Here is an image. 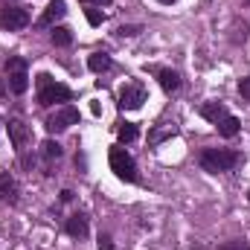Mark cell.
<instances>
[{
    "label": "cell",
    "mask_w": 250,
    "mask_h": 250,
    "mask_svg": "<svg viewBox=\"0 0 250 250\" xmlns=\"http://www.w3.org/2000/svg\"><path fill=\"white\" fill-rule=\"evenodd\" d=\"M70 99H73V90L67 84H62V82H50L47 87L38 90V105H44V108L62 105V102H70Z\"/></svg>",
    "instance_id": "obj_3"
},
{
    "label": "cell",
    "mask_w": 250,
    "mask_h": 250,
    "mask_svg": "<svg viewBox=\"0 0 250 250\" xmlns=\"http://www.w3.org/2000/svg\"><path fill=\"white\" fill-rule=\"evenodd\" d=\"M218 250H250V245L245 239H233V242H224Z\"/></svg>",
    "instance_id": "obj_20"
},
{
    "label": "cell",
    "mask_w": 250,
    "mask_h": 250,
    "mask_svg": "<svg viewBox=\"0 0 250 250\" xmlns=\"http://www.w3.org/2000/svg\"><path fill=\"white\" fill-rule=\"evenodd\" d=\"M239 160H242V154L239 151H227V148H204L201 151V169L212 172V175L230 172L233 166H239Z\"/></svg>",
    "instance_id": "obj_1"
},
{
    "label": "cell",
    "mask_w": 250,
    "mask_h": 250,
    "mask_svg": "<svg viewBox=\"0 0 250 250\" xmlns=\"http://www.w3.org/2000/svg\"><path fill=\"white\" fill-rule=\"evenodd\" d=\"M239 93H242L245 99H250V76H245V79L239 82Z\"/></svg>",
    "instance_id": "obj_23"
},
{
    "label": "cell",
    "mask_w": 250,
    "mask_h": 250,
    "mask_svg": "<svg viewBox=\"0 0 250 250\" xmlns=\"http://www.w3.org/2000/svg\"><path fill=\"white\" fill-rule=\"evenodd\" d=\"M67 15V3L64 0H50V6L44 9V15L38 18V26H53L56 21H62Z\"/></svg>",
    "instance_id": "obj_7"
},
{
    "label": "cell",
    "mask_w": 250,
    "mask_h": 250,
    "mask_svg": "<svg viewBox=\"0 0 250 250\" xmlns=\"http://www.w3.org/2000/svg\"><path fill=\"white\" fill-rule=\"evenodd\" d=\"M239 125H242V123H239L236 117H230V114H227V117L218 123V134H221V137H236V134H239Z\"/></svg>",
    "instance_id": "obj_13"
},
{
    "label": "cell",
    "mask_w": 250,
    "mask_h": 250,
    "mask_svg": "<svg viewBox=\"0 0 250 250\" xmlns=\"http://www.w3.org/2000/svg\"><path fill=\"white\" fill-rule=\"evenodd\" d=\"M99 250H114V242H111V236H99Z\"/></svg>",
    "instance_id": "obj_25"
},
{
    "label": "cell",
    "mask_w": 250,
    "mask_h": 250,
    "mask_svg": "<svg viewBox=\"0 0 250 250\" xmlns=\"http://www.w3.org/2000/svg\"><path fill=\"white\" fill-rule=\"evenodd\" d=\"M64 230H67L73 239H84V236H87V215H82V212L70 215L67 224H64Z\"/></svg>",
    "instance_id": "obj_9"
},
{
    "label": "cell",
    "mask_w": 250,
    "mask_h": 250,
    "mask_svg": "<svg viewBox=\"0 0 250 250\" xmlns=\"http://www.w3.org/2000/svg\"><path fill=\"white\" fill-rule=\"evenodd\" d=\"M41 151H44L47 160H59V157H62V146H59L56 140H44V143H41Z\"/></svg>",
    "instance_id": "obj_16"
},
{
    "label": "cell",
    "mask_w": 250,
    "mask_h": 250,
    "mask_svg": "<svg viewBox=\"0 0 250 250\" xmlns=\"http://www.w3.org/2000/svg\"><path fill=\"white\" fill-rule=\"evenodd\" d=\"M120 35H128V38H131V35H140V26H120Z\"/></svg>",
    "instance_id": "obj_24"
},
{
    "label": "cell",
    "mask_w": 250,
    "mask_h": 250,
    "mask_svg": "<svg viewBox=\"0 0 250 250\" xmlns=\"http://www.w3.org/2000/svg\"><path fill=\"white\" fill-rule=\"evenodd\" d=\"M3 93H6V84H3V79H0V96H3Z\"/></svg>",
    "instance_id": "obj_27"
},
{
    "label": "cell",
    "mask_w": 250,
    "mask_h": 250,
    "mask_svg": "<svg viewBox=\"0 0 250 250\" xmlns=\"http://www.w3.org/2000/svg\"><path fill=\"white\" fill-rule=\"evenodd\" d=\"M157 82H160V87H163L166 93L181 90V76H178L175 70H157Z\"/></svg>",
    "instance_id": "obj_11"
},
{
    "label": "cell",
    "mask_w": 250,
    "mask_h": 250,
    "mask_svg": "<svg viewBox=\"0 0 250 250\" xmlns=\"http://www.w3.org/2000/svg\"><path fill=\"white\" fill-rule=\"evenodd\" d=\"M90 3H111V0H90Z\"/></svg>",
    "instance_id": "obj_28"
},
{
    "label": "cell",
    "mask_w": 250,
    "mask_h": 250,
    "mask_svg": "<svg viewBox=\"0 0 250 250\" xmlns=\"http://www.w3.org/2000/svg\"><path fill=\"white\" fill-rule=\"evenodd\" d=\"M29 23V12L23 9V6H0V26L3 29H9V32H15V29H23Z\"/></svg>",
    "instance_id": "obj_4"
},
{
    "label": "cell",
    "mask_w": 250,
    "mask_h": 250,
    "mask_svg": "<svg viewBox=\"0 0 250 250\" xmlns=\"http://www.w3.org/2000/svg\"><path fill=\"white\" fill-rule=\"evenodd\" d=\"M157 3H175V0H157Z\"/></svg>",
    "instance_id": "obj_29"
},
{
    "label": "cell",
    "mask_w": 250,
    "mask_h": 250,
    "mask_svg": "<svg viewBox=\"0 0 250 250\" xmlns=\"http://www.w3.org/2000/svg\"><path fill=\"white\" fill-rule=\"evenodd\" d=\"M26 87H29V76H26V70H18V73H9V90L12 93H26Z\"/></svg>",
    "instance_id": "obj_12"
},
{
    "label": "cell",
    "mask_w": 250,
    "mask_h": 250,
    "mask_svg": "<svg viewBox=\"0 0 250 250\" xmlns=\"http://www.w3.org/2000/svg\"><path fill=\"white\" fill-rule=\"evenodd\" d=\"M50 82H56V79H53L50 73H41V76H38V87H47Z\"/></svg>",
    "instance_id": "obj_26"
},
{
    "label": "cell",
    "mask_w": 250,
    "mask_h": 250,
    "mask_svg": "<svg viewBox=\"0 0 250 250\" xmlns=\"http://www.w3.org/2000/svg\"><path fill=\"white\" fill-rule=\"evenodd\" d=\"M201 117L218 125L224 117H227V108H224L221 102H204V105H201Z\"/></svg>",
    "instance_id": "obj_10"
},
{
    "label": "cell",
    "mask_w": 250,
    "mask_h": 250,
    "mask_svg": "<svg viewBox=\"0 0 250 250\" xmlns=\"http://www.w3.org/2000/svg\"><path fill=\"white\" fill-rule=\"evenodd\" d=\"M87 67H90L93 73H102V70L111 67V56H105V53H93V56L87 59Z\"/></svg>",
    "instance_id": "obj_15"
},
{
    "label": "cell",
    "mask_w": 250,
    "mask_h": 250,
    "mask_svg": "<svg viewBox=\"0 0 250 250\" xmlns=\"http://www.w3.org/2000/svg\"><path fill=\"white\" fill-rule=\"evenodd\" d=\"M172 134H175V125H166V128H157V131H151V134H148V140H151V143H160L163 137H172Z\"/></svg>",
    "instance_id": "obj_19"
},
{
    "label": "cell",
    "mask_w": 250,
    "mask_h": 250,
    "mask_svg": "<svg viewBox=\"0 0 250 250\" xmlns=\"http://www.w3.org/2000/svg\"><path fill=\"white\" fill-rule=\"evenodd\" d=\"M53 44L56 47H70L73 44V32L67 26H53Z\"/></svg>",
    "instance_id": "obj_14"
},
{
    "label": "cell",
    "mask_w": 250,
    "mask_h": 250,
    "mask_svg": "<svg viewBox=\"0 0 250 250\" xmlns=\"http://www.w3.org/2000/svg\"><path fill=\"white\" fill-rule=\"evenodd\" d=\"M108 163H111V172H114L120 181H125V184H134V181H137V163H134V157L125 151L123 146H114V148H111Z\"/></svg>",
    "instance_id": "obj_2"
},
{
    "label": "cell",
    "mask_w": 250,
    "mask_h": 250,
    "mask_svg": "<svg viewBox=\"0 0 250 250\" xmlns=\"http://www.w3.org/2000/svg\"><path fill=\"white\" fill-rule=\"evenodd\" d=\"M0 192H3V198H6V201H15V181L9 178V172H6V175H0Z\"/></svg>",
    "instance_id": "obj_17"
},
{
    "label": "cell",
    "mask_w": 250,
    "mask_h": 250,
    "mask_svg": "<svg viewBox=\"0 0 250 250\" xmlns=\"http://www.w3.org/2000/svg\"><path fill=\"white\" fill-rule=\"evenodd\" d=\"M137 134H140V131H137V125L125 123L123 128H120V143H134V140H137Z\"/></svg>",
    "instance_id": "obj_18"
},
{
    "label": "cell",
    "mask_w": 250,
    "mask_h": 250,
    "mask_svg": "<svg viewBox=\"0 0 250 250\" xmlns=\"http://www.w3.org/2000/svg\"><path fill=\"white\" fill-rule=\"evenodd\" d=\"M79 123V111L73 108V105H64V108H59L53 117H47V131L50 134H56V131H64V128H70V125Z\"/></svg>",
    "instance_id": "obj_6"
},
{
    "label": "cell",
    "mask_w": 250,
    "mask_h": 250,
    "mask_svg": "<svg viewBox=\"0 0 250 250\" xmlns=\"http://www.w3.org/2000/svg\"><path fill=\"white\" fill-rule=\"evenodd\" d=\"M248 201H250V189H248Z\"/></svg>",
    "instance_id": "obj_30"
},
{
    "label": "cell",
    "mask_w": 250,
    "mask_h": 250,
    "mask_svg": "<svg viewBox=\"0 0 250 250\" xmlns=\"http://www.w3.org/2000/svg\"><path fill=\"white\" fill-rule=\"evenodd\" d=\"M18 70H26V62L18 59V56H12V59L6 62V73H18Z\"/></svg>",
    "instance_id": "obj_21"
},
{
    "label": "cell",
    "mask_w": 250,
    "mask_h": 250,
    "mask_svg": "<svg viewBox=\"0 0 250 250\" xmlns=\"http://www.w3.org/2000/svg\"><path fill=\"white\" fill-rule=\"evenodd\" d=\"M143 102H146V87L143 84H137V82L123 84V90H120V108L123 111H137Z\"/></svg>",
    "instance_id": "obj_5"
},
{
    "label": "cell",
    "mask_w": 250,
    "mask_h": 250,
    "mask_svg": "<svg viewBox=\"0 0 250 250\" xmlns=\"http://www.w3.org/2000/svg\"><path fill=\"white\" fill-rule=\"evenodd\" d=\"M84 15H87V21H90V26H99V23L105 21V15H102L99 9H84Z\"/></svg>",
    "instance_id": "obj_22"
},
{
    "label": "cell",
    "mask_w": 250,
    "mask_h": 250,
    "mask_svg": "<svg viewBox=\"0 0 250 250\" xmlns=\"http://www.w3.org/2000/svg\"><path fill=\"white\" fill-rule=\"evenodd\" d=\"M9 137H12V146L18 151L26 148V140H29V128L21 123V120H9Z\"/></svg>",
    "instance_id": "obj_8"
}]
</instances>
